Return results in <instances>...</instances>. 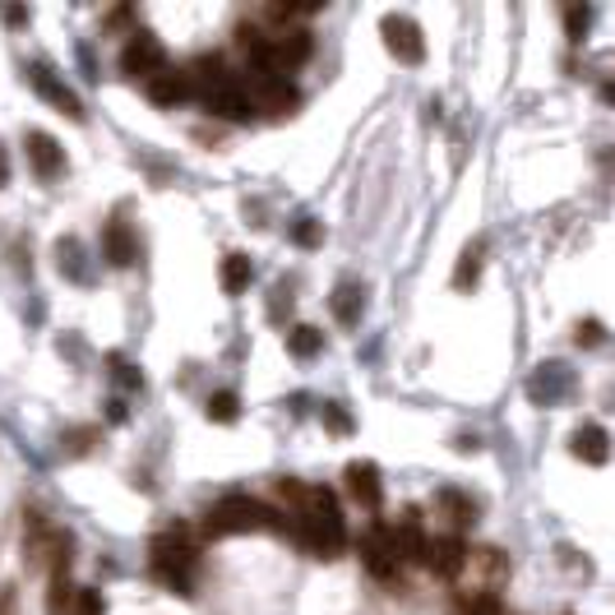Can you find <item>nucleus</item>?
<instances>
[{
	"mask_svg": "<svg viewBox=\"0 0 615 615\" xmlns=\"http://www.w3.org/2000/svg\"><path fill=\"white\" fill-rule=\"evenodd\" d=\"M74 583H70V573H51V592H47V611L51 615H70L74 606Z\"/></svg>",
	"mask_w": 615,
	"mask_h": 615,
	"instance_id": "19",
	"label": "nucleus"
},
{
	"mask_svg": "<svg viewBox=\"0 0 615 615\" xmlns=\"http://www.w3.org/2000/svg\"><path fill=\"white\" fill-rule=\"evenodd\" d=\"M347 490H352V500H361L365 509H380L384 500V486H380V467L375 463H347Z\"/></svg>",
	"mask_w": 615,
	"mask_h": 615,
	"instance_id": "11",
	"label": "nucleus"
},
{
	"mask_svg": "<svg viewBox=\"0 0 615 615\" xmlns=\"http://www.w3.org/2000/svg\"><path fill=\"white\" fill-rule=\"evenodd\" d=\"M334 315L343 324H357L361 320V287L357 282H338V292H334Z\"/></svg>",
	"mask_w": 615,
	"mask_h": 615,
	"instance_id": "18",
	"label": "nucleus"
},
{
	"mask_svg": "<svg viewBox=\"0 0 615 615\" xmlns=\"http://www.w3.org/2000/svg\"><path fill=\"white\" fill-rule=\"evenodd\" d=\"M204 107H209L213 116H222V120H251L255 116V97L245 93V84L236 74H222L218 84L204 93Z\"/></svg>",
	"mask_w": 615,
	"mask_h": 615,
	"instance_id": "6",
	"label": "nucleus"
},
{
	"mask_svg": "<svg viewBox=\"0 0 615 615\" xmlns=\"http://www.w3.org/2000/svg\"><path fill=\"white\" fill-rule=\"evenodd\" d=\"M209 417H213V421H222V426L236 421V394H232V388H222V394H213V398H209Z\"/></svg>",
	"mask_w": 615,
	"mask_h": 615,
	"instance_id": "21",
	"label": "nucleus"
},
{
	"mask_svg": "<svg viewBox=\"0 0 615 615\" xmlns=\"http://www.w3.org/2000/svg\"><path fill=\"white\" fill-rule=\"evenodd\" d=\"M463 560H467V542L454 537V532H444V537L426 542V560H421V565H430V569L440 573V579L454 583V579H459V569H463Z\"/></svg>",
	"mask_w": 615,
	"mask_h": 615,
	"instance_id": "10",
	"label": "nucleus"
},
{
	"mask_svg": "<svg viewBox=\"0 0 615 615\" xmlns=\"http://www.w3.org/2000/svg\"><path fill=\"white\" fill-rule=\"evenodd\" d=\"M477 274H481V251H463V264H459L454 282L467 287V282H477Z\"/></svg>",
	"mask_w": 615,
	"mask_h": 615,
	"instance_id": "23",
	"label": "nucleus"
},
{
	"mask_svg": "<svg viewBox=\"0 0 615 615\" xmlns=\"http://www.w3.org/2000/svg\"><path fill=\"white\" fill-rule=\"evenodd\" d=\"M28 79H33V89L43 93L47 102H56V107L66 112L70 120H84V107H79V97H74V93L66 89V84H56V79H51V70H43V66H33V74H28Z\"/></svg>",
	"mask_w": 615,
	"mask_h": 615,
	"instance_id": "14",
	"label": "nucleus"
},
{
	"mask_svg": "<svg viewBox=\"0 0 615 615\" xmlns=\"http://www.w3.org/2000/svg\"><path fill=\"white\" fill-rule=\"evenodd\" d=\"M199 556H195V546L186 532H162V537L153 542V573L167 588L176 592H190V573H195Z\"/></svg>",
	"mask_w": 615,
	"mask_h": 615,
	"instance_id": "3",
	"label": "nucleus"
},
{
	"mask_svg": "<svg viewBox=\"0 0 615 615\" xmlns=\"http://www.w3.org/2000/svg\"><path fill=\"white\" fill-rule=\"evenodd\" d=\"M274 496L287 504V532L311 550L315 560H338L347 550V523H343V509L338 496L329 486H305L297 477H282L274 481Z\"/></svg>",
	"mask_w": 615,
	"mask_h": 615,
	"instance_id": "1",
	"label": "nucleus"
},
{
	"mask_svg": "<svg viewBox=\"0 0 615 615\" xmlns=\"http://www.w3.org/2000/svg\"><path fill=\"white\" fill-rule=\"evenodd\" d=\"M245 287H251V259L245 255H228L222 259V292H245Z\"/></svg>",
	"mask_w": 615,
	"mask_h": 615,
	"instance_id": "17",
	"label": "nucleus"
},
{
	"mask_svg": "<svg viewBox=\"0 0 615 615\" xmlns=\"http://www.w3.org/2000/svg\"><path fill=\"white\" fill-rule=\"evenodd\" d=\"M361 565L375 573L380 583H388L398 573V550H394V532H388V523H371L361 537Z\"/></svg>",
	"mask_w": 615,
	"mask_h": 615,
	"instance_id": "5",
	"label": "nucleus"
},
{
	"mask_svg": "<svg viewBox=\"0 0 615 615\" xmlns=\"http://www.w3.org/2000/svg\"><path fill=\"white\" fill-rule=\"evenodd\" d=\"M102 255H107L116 269H126V264H135V232L126 218H112L107 228H102Z\"/></svg>",
	"mask_w": 615,
	"mask_h": 615,
	"instance_id": "12",
	"label": "nucleus"
},
{
	"mask_svg": "<svg viewBox=\"0 0 615 615\" xmlns=\"http://www.w3.org/2000/svg\"><path fill=\"white\" fill-rule=\"evenodd\" d=\"M24 149H28V162H33V172L43 176V181H56L60 172H66V149L47 135V130H28L24 135Z\"/></svg>",
	"mask_w": 615,
	"mask_h": 615,
	"instance_id": "9",
	"label": "nucleus"
},
{
	"mask_svg": "<svg viewBox=\"0 0 615 615\" xmlns=\"http://www.w3.org/2000/svg\"><path fill=\"white\" fill-rule=\"evenodd\" d=\"M436 514H444L449 519V527H454V537L463 527H473V519H477V504L467 500V496H459L454 486H444L440 496H436Z\"/></svg>",
	"mask_w": 615,
	"mask_h": 615,
	"instance_id": "15",
	"label": "nucleus"
},
{
	"mask_svg": "<svg viewBox=\"0 0 615 615\" xmlns=\"http://www.w3.org/2000/svg\"><path fill=\"white\" fill-rule=\"evenodd\" d=\"M573 454H579L583 463H592V467H602L606 463V430L602 426L573 430Z\"/></svg>",
	"mask_w": 615,
	"mask_h": 615,
	"instance_id": "16",
	"label": "nucleus"
},
{
	"mask_svg": "<svg viewBox=\"0 0 615 615\" xmlns=\"http://www.w3.org/2000/svg\"><path fill=\"white\" fill-rule=\"evenodd\" d=\"M565 24H569V37H573V43H579V37H583V28L592 24V10H579V5H573V10H565Z\"/></svg>",
	"mask_w": 615,
	"mask_h": 615,
	"instance_id": "24",
	"label": "nucleus"
},
{
	"mask_svg": "<svg viewBox=\"0 0 615 615\" xmlns=\"http://www.w3.org/2000/svg\"><path fill=\"white\" fill-rule=\"evenodd\" d=\"M324 413H329V426H334V430H347V417L338 413V403H334V407H324Z\"/></svg>",
	"mask_w": 615,
	"mask_h": 615,
	"instance_id": "28",
	"label": "nucleus"
},
{
	"mask_svg": "<svg viewBox=\"0 0 615 615\" xmlns=\"http://www.w3.org/2000/svg\"><path fill=\"white\" fill-rule=\"evenodd\" d=\"M394 532V550H398V565H421L426 560V527H421V509H403V519L388 527Z\"/></svg>",
	"mask_w": 615,
	"mask_h": 615,
	"instance_id": "8",
	"label": "nucleus"
},
{
	"mask_svg": "<svg viewBox=\"0 0 615 615\" xmlns=\"http://www.w3.org/2000/svg\"><path fill=\"white\" fill-rule=\"evenodd\" d=\"M74 615H102L107 606H102V592H93V588H79L74 592V606H70Z\"/></svg>",
	"mask_w": 615,
	"mask_h": 615,
	"instance_id": "22",
	"label": "nucleus"
},
{
	"mask_svg": "<svg viewBox=\"0 0 615 615\" xmlns=\"http://www.w3.org/2000/svg\"><path fill=\"white\" fill-rule=\"evenodd\" d=\"M573 338H579V343H588V347H592V343L602 338V324H597V320H588V324H579V334H573Z\"/></svg>",
	"mask_w": 615,
	"mask_h": 615,
	"instance_id": "26",
	"label": "nucleus"
},
{
	"mask_svg": "<svg viewBox=\"0 0 615 615\" xmlns=\"http://www.w3.org/2000/svg\"><path fill=\"white\" fill-rule=\"evenodd\" d=\"M380 33H384V47L394 51L403 66H421L426 60V37L417 28V19H407V14H384L380 19Z\"/></svg>",
	"mask_w": 615,
	"mask_h": 615,
	"instance_id": "4",
	"label": "nucleus"
},
{
	"mask_svg": "<svg viewBox=\"0 0 615 615\" xmlns=\"http://www.w3.org/2000/svg\"><path fill=\"white\" fill-rule=\"evenodd\" d=\"M232 532H287V523L274 504L251 500V496H228L209 509L204 537H232Z\"/></svg>",
	"mask_w": 615,
	"mask_h": 615,
	"instance_id": "2",
	"label": "nucleus"
},
{
	"mask_svg": "<svg viewBox=\"0 0 615 615\" xmlns=\"http://www.w3.org/2000/svg\"><path fill=\"white\" fill-rule=\"evenodd\" d=\"M120 70H126L130 79H143V84H149L158 70H167V51H162V43L153 33H135L126 43V51H120Z\"/></svg>",
	"mask_w": 615,
	"mask_h": 615,
	"instance_id": "7",
	"label": "nucleus"
},
{
	"mask_svg": "<svg viewBox=\"0 0 615 615\" xmlns=\"http://www.w3.org/2000/svg\"><path fill=\"white\" fill-rule=\"evenodd\" d=\"M10 186V153H5V143H0V190Z\"/></svg>",
	"mask_w": 615,
	"mask_h": 615,
	"instance_id": "27",
	"label": "nucleus"
},
{
	"mask_svg": "<svg viewBox=\"0 0 615 615\" xmlns=\"http://www.w3.org/2000/svg\"><path fill=\"white\" fill-rule=\"evenodd\" d=\"M287 347H292L297 357H315L320 347H324V334H320V329H311V324H301V329L287 334Z\"/></svg>",
	"mask_w": 615,
	"mask_h": 615,
	"instance_id": "20",
	"label": "nucleus"
},
{
	"mask_svg": "<svg viewBox=\"0 0 615 615\" xmlns=\"http://www.w3.org/2000/svg\"><path fill=\"white\" fill-rule=\"evenodd\" d=\"M143 89H149V97L158 102V107H176V102L190 97V79H186V70H158Z\"/></svg>",
	"mask_w": 615,
	"mask_h": 615,
	"instance_id": "13",
	"label": "nucleus"
},
{
	"mask_svg": "<svg viewBox=\"0 0 615 615\" xmlns=\"http://www.w3.org/2000/svg\"><path fill=\"white\" fill-rule=\"evenodd\" d=\"M0 615H19V583H0Z\"/></svg>",
	"mask_w": 615,
	"mask_h": 615,
	"instance_id": "25",
	"label": "nucleus"
}]
</instances>
